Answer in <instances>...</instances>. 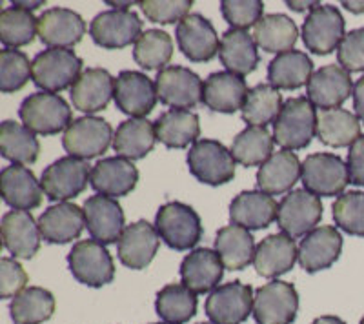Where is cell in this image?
<instances>
[{
	"mask_svg": "<svg viewBox=\"0 0 364 324\" xmlns=\"http://www.w3.org/2000/svg\"><path fill=\"white\" fill-rule=\"evenodd\" d=\"M13 6H17V8H22V9H28V11H33V9L44 6V2H42V0H37V2H13Z\"/></svg>",
	"mask_w": 364,
	"mask_h": 324,
	"instance_id": "obj_57",
	"label": "cell"
},
{
	"mask_svg": "<svg viewBox=\"0 0 364 324\" xmlns=\"http://www.w3.org/2000/svg\"><path fill=\"white\" fill-rule=\"evenodd\" d=\"M321 2H288L291 9H297V11H302V9H314L315 6H318Z\"/></svg>",
	"mask_w": 364,
	"mask_h": 324,
	"instance_id": "obj_56",
	"label": "cell"
},
{
	"mask_svg": "<svg viewBox=\"0 0 364 324\" xmlns=\"http://www.w3.org/2000/svg\"><path fill=\"white\" fill-rule=\"evenodd\" d=\"M253 288L233 281L211 291L204 310L213 324H242L253 313Z\"/></svg>",
	"mask_w": 364,
	"mask_h": 324,
	"instance_id": "obj_11",
	"label": "cell"
},
{
	"mask_svg": "<svg viewBox=\"0 0 364 324\" xmlns=\"http://www.w3.org/2000/svg\"><path fill=\"white\" fill-rule=\"evenodd\" d=\"M159 237L177 252H186L203 239V222L199 213L184 202H168L155 217Z\"/></svg>",
	"mask_w": 364,
	"mask_h": 324,
	"instance_id": "obj_2",
	"label": "cell"
},
{
	"mask_svg": "<svg viewBox=\"0 0 364 324\" xmlns=\"http://www.w3.org/2000/svg\"><path fill=\"white\" fill-rule=\"evenodd\" d=\"M159 100L171 109H190L203 102L204 82L184 66H168L155 79Z\"/></svg>",
	"mask_w": 364,
	"mask_h": 324,
	"instance_id": "obj_13",
	"label": "cell"
},
{
	"mask_svg": "<svg viewBox=\"0 0 364 324\" xmlns=\"http://www.w3.org/2000/svg\"><path fill=\"white\" fill-rule=\"evenodd\" d=\"M348 171L350 180L357 186H364V135H360L348 151Z\"/></svg>",
	"mask_w": 364,
	"mask_h": 324,
	"instance_id": "obj_53",
	"label": "cell"
},
{
	"mask_svg": "<svg viewBox=\"0 0 364 324\" xmlns=\"http://www.w3.org/2000/svg\"><path fill=\"white\" fill-rule=\"evenodd\" d=\"M73 277L90 288H102L115 277V262L102 242L95 239L79 241L68 254Z\"/></svg>",
	"mask_w": 364,
	"mask_h": 324,
	"instance_id": "obj_6",
	"label": "cell"
},
{
	"mask_svg": "<svg viewBox=\"0 0 364 324\" xmlns=\"http://www.w3.org/2000/svg\"><path fill=\"white\" fill-rule=\"evenodd\" d=\"M0 193L13 210H33L42 204L46 195L35 173L21 164H13L0 173Z\"/></svg>",
	"mask_w": 364,
	"mask_h": 324,
	"instance_id": "obj_25",
	"label": "cell"
},
{
	"mask_svg": "<svg viewBox=\"0 0 364 324\" xmlns=\"http://www.w3.org/2000/svg\"><path fill=\"white\" fill-rule=\"evenodd\" d=\"M70 95L73 106L80 112H102L115 95V79L104 68H87L73 84Z\"/></svg>",
	"mask_w": 364,
	"mask_h": 324,
	"instance_id": "obj_23",
	"label": "cell"
},
{
	"mask_svg": "<svg viewBox=\"0 0 364 324\" xmlns=\"http://www.w3.org/2000/svg\"><path fill=\"white\" fill-rule=\"evenodd\" d=\"M9 313L15 324H42L55 313V297L50 290L29 286L11 301Z\"/></svg>",
	"mask_w": 364,
	"mask_h": 324,
	"instance_id": "obj_41",
	"label": "cell"
},
{
	"mask_svg": "<svg viewBox=\"0 0 364 324\" xmlns=\"http://www.w3.org/2000/svg\"><path fill=\"white\" fill-rule=\"evenodd\" d=\"M215 252L228 270H245L255 257V241L250 230L239 225L224 226L217 232Z\"/></svg>",
	"mask_w": 364,
	"mask_h": 324,
	"instance_id": "obj_36",
	"label": "cell"
},
{
	"mask_svg": "<svg viewBox=\"0 0 364 324\" xmlns=\"http://www.w3.org/2000/svg\"><path fill=\"white\" fill-rule=\"evenodd\" d=\"M337 60L348 73L364 71V28L353 29L344 35L337 48Z\"/></svg>",
	"mask_w": 364,
	"mask_h": 324,
	"instance_id": "obj_51",
	"label": "cell"
},
{
	"mask_svg": "<svg viewBox=\"0 0 364 324\" xmlns=\"http://www.w3.org/2000/svg\"><path fill=\"white\" fill-rule=\"evenodd\" d=\"M333 220L343 232L364 237V193L346 191L333 204Z\"/></svg>",
	"mask_w": 364,
	"mask_h": 324,
	"instance_id": "obj_48",
	"label": "cell"
},
{
	"mask_svg": "<svg viewBox=\"0 0 364 324\" xmlns=\"http://www.w3.org/2000/svg\"><path fill=\"white\" fill-rule=\"evenodd\" d=\"M139 183V170L132 161L122 157H109L97 162L91 170V188L100 195L119 199L135 190Z\"/></svg>",
	"mask_w": 364,
	"mask_h": 324,
	"instance_id": "obj_24",
	"label": "cell"
},
{
	"mask_svg": "<svg viewBox=\"0 0 364 324\" xmlns=\"http://www.w3.org/2000/svg\"><path fill=\"white\" fill-rule=\"evenodd\" d=\"M317 137V112L308 97L288 99L273 122V139L282 150H304Z\"/></svg>",
	"mask_w": 364,
	"mask_h": 324,
	"instance_id": "obj_1",
	"label": "cell"
},
{
	"mask_svg": "<svg viewBox=\"0 0 364 324\" xmlns=\"http://www.w3.org/2000/svg\"><path fill=\"white\" fill-rule=\"evenodd\" d=\"M90 35L97 46L104 50H122L141 38L142 21L129 9H109L91 21Z\"/></svg>",
	"mask_w": 364,
	"mask_h": 324,
	"instance_id": "obj_14",
	"label": "cell"
},
{
	"mask_svg": "<svg viewBox=\"0 0 364 324\" xmlns=\"http://www.w3.org/2000/svg\"><path fill=\"white\" fill-rule=\"evenodd\" d=\"M199 324H210V323H199Z\"/></svg>",
	"mask_w": 364,
	"mask_h": 324,
	"instance_id": "obj_62",
	"label": "cell"
},
{
	"mask_svg": "<svg viewBox=\"0 0 364 324\" xmlns=\"http://www.w3.org/2000/svg\"><path fill=\"white\" fill-rule=\"evenodd\" d=\"M157 142L155 124L148 119H128L117 128L113 137V150L117 157L126 161H141L149 151L154 150Z\"/></svg>",
	"mask_w": 364,
	"mask_h": 324,
	"instance_id": "obj_35",
	"label": "cell"
},
{
	"mask_svg": "<svg viewBox=\"0 0 364 324\" xmlns=\"http://www.w3.org/2000/svg\"><path fill=\"white\" fill-rule=\"evenodd\" d=\"M38 35V18L28 9L6 8L0 13V40L6 50H17V48L28 46Z\"/></svg>",
	"mask_w": 364,
	"mask_h": 324,
	"instance_id": "obj_45",
	"label": "cell"
},
{
	"mask_svg": "<svg viewBox=\"0 0 364 324\" xmlns=\"http://www.w3.org/2000/svg\"><path fill=\"white\" fill-rule=\"evenodd\" d=\"M224 275V264L217 252L197 248L184 257L181 264L182 284L193 293H208L219 288Z\"/></svg>",
	"mask_w": 364,
	"mask_h": 324,
	"instance_id": "obj_28",
	"label": "cell"
},
{
	"mask_svg": "<svg viewBox=\"0 0 364 324\" xmlns=\"http://www.w3.org/2000/svg\"><path fill=\"white\" fill-rule=\"evenodd\" d=\"M220 63L230 73L245 77L259 66V51L253 35L245 29H228L220 38Z\"/></svg>",
	"mask_w": 364,
	"mask_h": 324,
	"instance_id": "obj_33",
	"label": "cell"
},
{
	"mask_svg": "<svg viewBox=\"0 0 364 324\" xmlns=\"http://www.w3.org/2000/svg\"><path fill=\"white\" fill-rule=\"evenodd\" d=\"M28 274L15 259L4 257L0 261V297L15 299L26 290Z\"/></svg>",
	"mask_w": 364,
	"mask_h": 324,
	"instance_id": "obj_52",
	"label": "cell"
},
{
	"mask_svg": "<svg viewBox=\"0 0 364 324\" xmlns=\"http://www.w3.org/2000/svg\"><path fill=\"white\" fill-rule=\"evenodd\" d=\"M91 170L93 168H90L86 161L68 155L46 168L41 186L50 200L66 202L86 190L87 183H91Z\"/></svg>",
	"mask_w": 364,
	"mask_h": 324,
	"instance_id": "obj_8",
	"label": "cell"
},
{
	"mask_svg": "<svg viewBox=\"0 0 364 324\" xmlns=\"http://www.w3.org/2000/svg\"><path fill=\"white\" fill-rule=\"evenodd\" d=\"M343 252V237L336 226H321L310 232L299 244V264L308 274L326 270L336 264Z\"/></svg>",
	"mask_w": 364,
	"mask_h": 324,
	"instance_id": "obj_20",
	"label": "cell"
},
{
	"mask_svg": "<svg viewBox=\"0 0 364 324\" xmlns=\"http://www.w3.org/2000/svg\"><path fill=\"white\" fill-rule=\"evenodd\" d=\"M360 324H364V317H363V319H360Z\"/></svg>",
	"mask_w": 364,
	"mask_h": 324,
	"instance_id": "obj_60",
	"label": "cell"
},
{
	"mask_svg": "<svg viewBox=\"0 0 364 324\" xmlns=\"http://www.w3.org/2000/svg\"><path fill=\"white\" fill-rule=\"evenodd\" d=\"M173 57V40L166 31L148 29L135 42L133 58L144 70H164Z\"/></svg>",
	"mask_w": 364,
	"mask_h": 324,
	"instance_id": "obj_46",
	"label": "cell"
},
{
	"mask_svg": "<svg viewBox=\"0 0 364 324\" xmlns=\"http://www.w3.org/2000/svg\"><path fill=\"white\" fill-rule=\"evenodd\" d=\"M302 184L304 190L317 197L343 195L350 180L348 164L333 153L308 155L302 162Z\"/></svg>",
	"mask_w": 364,
	"mask_h": 324,
	"instance_id": "obj_7",
	"label": "cell"
},
{
	"mask_svg": "<svg viewBox=\"0 0 364 324\" xmlns=\"http://www.w3.org/2000/svg\"><path fill=\"white\" fill-rule=\"evenodd\" d=\"M306 95L315 108L336 109L353 95L352 77L341 66L330 64L317 70L306 86Z\"/></svg>",
	"mask_w": 364,
	"mask_h": 324,
	"instance_id": "obj_19",
	"label": "cell"
},
{
	"mask_svg": "<svg viewBox=\"0 0 364 324\" xmlns=\"http://www.w3.org/2000/svg\"><path fill=\"white\" fill-rule=\"evenodd\" d=\"M84 217L91 239L102 244L119 242L124 232V212L115 199L106 195L90 197L84 202Z\"/></svg>",
	"mask_w": 364,
	"mask_h": 324,
	"instance_id": "obj_21",
	"label": "cell"
},
{
	"mask_svg": "<svg viewBox=\"0 0 364 324\" xmlns=\"http://www.w3.org/2000/svg\"><path fill=\"white\" fill-rule=\"evenodd\" d=\"M139 6L149 22L175 24L190 15L193 2L191 0H144V2H139Z\"/></svg>",
	"mask_w": 364,
	"mask_h": 324,
	"instance_id": "obj_50",
	"label": "cell"
},
{
	"mask_svg": "<svg viewBox=\"0 0 364 324\" xmlns=\"http://www.w3.org/2000/svg\"><path fill=\"white\" fill-rule=\"evenodd\" d=\"M253 38H255L257 46L268 53L281 55L294 50L299 38V29L288 15L272 13V15H264L257 22L255 29H253Z\"/></svg>",
	"mask_w": 364,
	"mask_h": 324,
	"instance_id": "obj_38",
	"label": "cell"
},
{
	"mask_svg": "<svg viewBox=\"0 0 364 324\" xmlns=\"http://www.w3.org/2000/svg\"><path fill=\"white\" fill-rule=\"evenodd\" d=\"M314 75V63L304 51H286L277 55L268 66V80L277 90H299L308 86Z\"/></svg>",
	"mask_w": 364,
	"mask_h": 324,
	"instance_id": "obj_37",
	"label": "cell"
},
{
	"mask_svg": "<svg viewBox=\"0 0 364 324\" xmlns=\"http://www.w3.org/2000/svg\"><path fill=\"white\" fill-rule=\"evenodd\" d=\"M246 80L230 71H217L204 80L203 102L211 112L235 113L242 109L248 97Z\"/></svg>",
	"mask_w": 364,
	"mask_h": 324,
	"instance_id": "obj_30",
	"label": "cell"
},
{
	"mask_svg": "<svg viewBox=\"0 0 364 324\" xmlns=\"http://www.w3.org/2000/svg\"><path fill=\"white\" fill-rule=\"evenodd\" d=\"M86 29V22L73 9L51 8L38 17V38L50 50H71L82 40Z\"/></svg>",
	"mask_w": 364,
	"mask_h": 324,
	"instance_id": "obj_18",
	"label": "cell"
},
{
	"mask_svg": "<svg viewBox=\"0 0 364 324\" xmlns=\"http://www.w3.org/2000/svg\"><path fill=\"white\" fill-rule=\"evenodd\" d=\"M344 8L350 9V11H353V13H363L364 2H344Z\"/></svg>",
	"mask_w": 364,
	"mask_h": 324,
	"instance_id": "obj_58",
	"label": "cell"
},
{
	"mask_svg": "<svg viewBox=\"0 0 364 324\" xmlns=\"http://www.w3.org/2000/svg\"><path fill=\"white\" fill-rule=\"evenodd\" d=\"M323 219V202L308 190H294L279 204L277 225L291 239L306 237Z\"/></svg>",
	"mask_w": 364,
	"mask_h": 324,
	"instance_id": "obj_10",
	"label": "cell"
},
{
	"mask_svg": "<svg viewBox=\"0 0 364 324\" xmlns=\"http://www.w3.org/2000/svg\"><path fill=\"white\" fill-rule=\"evenodd\" d=\"M317 137L331 148H346L360 137V121L348 109H321L317 113Z\"/></svg>",
	"mask_w": 364,
	"mask_h": 324,
	"instance_id": "obj_39",
	"label": "cell"
},
{
	"mask_svg": "<svg viewBox=\"0 0 364 324\" xmlns=\"http://www.w3.org/2000/svg\"><path fill=\"white\" fill-rule=\"evenodd\" d=\"M29 77H33V73L28 55L18 50L0 51V92H21L29 82Z\"/></svg>",
	"mask_w": 364,
	"mask_h": 324,
	"instance_id": "obj_47",
	"label": "cell"
},
{
	"mask_svg": "<svg viewBox=\"0 0 364 324\" xmlns=\"http://www.w3.org/2000/svg\"><path fill=\"white\" fill-rule=\"evenodd\" d=\"M177 44L191 63H210L220 50L219 35L208 18L199 13L188 15L177 26Z\"/></svg>",
	"mask_w": 364,
	"mask_h": 324,
	"instance_id": "obj_17",
	"label": "cell"
},
{
	"mask_svg": "<svg viewBox=\"0 0 364 324\" xmlns=\"http://www.w3.org/2000/svg\"><path fill=\"white\" fill-rule=\"evenodd\" d=\"M311 324H346V323L336 315H323V317H317Z\"/></svg>",
	"mask_w": 364,
	"mask_h": 324,
	"instance_id": "obj_55",
	"label": "cell"
},
{
	"mask_svg": "<svg viewBox=\"0 0 364 324\" xmlns=\"http://www.w3.org/2000/svg\"><path fill=\"white\" fill-rule=\"evenodd\" d=\"M113 128L100 117H80L75 119L64 131L63 146L71 157L90 161L108 150L113 144Z\"/></svg>",
	"mask_w": 364,
	"mask_h": 324,
	"instance_id": "obj_9",
	"label": "cell"
},
{
	"mask_svg": "<svg viewBox=\"0 0 364 324\" xmlns=\"http://www.w3.org/2000/svg\"><path fill=\"white\" fill-rule=\"evenodd\" d=\"M22 124L33 134L57 135L58 131H66L71 124V108L66 100L57 93H33L26 97L18 109Z\"/></svg>",
	"mask_w": 364,
	"mask_h": 324,
	"instance_id": "obj_4",
	"label": "cell"
},
{
	"mask_svg": "<svg viewBox=\"0 0 364 324\" xmlns=\"http://www.w3.org/2000/svg\"><path fill=\"white\" fill-rule=\"evenodd\" d=\"M353 108H355L357 119L364 122V77H360L353 86Z\"/></svg>",
	"mask_w": 364,
	"mask_h": 324,
	"instance_id": "obj_54",
	"label": "cell"
},
{
	"mask_svg": "<svg viewBox=\"0 0 364 324\" xmlns=\"http://www.w3.org/2000/svg\"><path fill=\"white\" fill-rule=\"evenodd\" d=\"M37 222L44 241L51 244H66L80 237L86 226V217L84 208H79L77 204L58 202L46 210Z\"/></svg>",
	"mask_w": 364,
	"mask_h": 324,
	"instance_id": "obj_27",
	"label": "cell"
},
{
	"mask_svg": "<svg viewBox=\"0 0 364 324\" xmlns=\"http://www.w3.org/2000/svg\"><path fill=\"white\" fill-rule=\"evenodd\" d=\"M188 168L195 179L220 186L235 177V158L226 146L213 139H200L188 151Z\"/></svg>",
	"mask_w": 364,
	"mask_h": 324,
	"instance_id": "obj_5",
	"label": "cell"
},
{
	"mask_svg": "<svg viewBox=\"0 0 364 324\" xmlns=\"http://www.w3.org/2000/svg\"><path fill=\"white\" fill-rule=\"evenodd\" d=\"M273 142L275 139L269 135L266 128L248 126L237 135L230 151H232L235 162L242 166H262L273 155Z\"/></svg>",
	"mask_w": 364,
	"mask_h": 324,
	"instance_id": "obj_44",
	"label": "cell"
},
{
	"mask_svg": "<svg viewBox=\"0 0 364 324\" xmlns=\"http://www.w3.org/2000/svg\"><path fill=\"white\" fill-rule=\"evenodd\" d=\"M155 310L168 324H184L197 313V293L184 284H168L157 293Z\"/></svg>",
	"mask_w": 364,
	"mask_h": 324,
	"instance_id": "obj_43",
	"label": "cell"
},
{
	"mask_svg": "<svg viewBox=\"0 0 364 324\" xmlns=\"http://www.w3.org/2000/svg\"><path fill=\"white\" fill-rule=\"evenodd\" d=\"M41 237L38 222L29 212L11 210L2 217V242L13 257H35L41 248Z\"/></svg>",
	"mask_w": 364,
	"mask_h": 324,
	"instance_id": "obj_29",
	"label": "cell"
},
{
	"mask_svg": "<svg viewBox=\"0 0 364 324\" xmlns=\"http://www.w3.org/2000/svg\"><path fill=\"white\" fill-rule=\"evenodd\" d=\"M159 244H161V237L155 226L146 220H136L133 225L126 226L117 242L120 262L132 270H142L154 261Z\"/></svg>",
	"mask_w": 364,
	"mask_h": 324,
	"instance_id": "obj_22",
	"label": "cell"
},
{
	"mask_svg": "<svg viewBox=\"0 0 364 324\" xmlns=\"http://www.w3.org/2000/svg\"><path fill=\"white\" fill-rule=\"evenodd\" d=\"M0 153L13 164H33L41 153V144L31 129L15 121H4L0 126Z\"/></svg>",
	"mask_w": 364,
	"mask_h": 324,
	"instance_id": "obj_40",
	"label": "cell"
},
{
	"mask_svg": "<svg viewBox=\"0 0 364 324\" xmlns=\"http://www.w3.org/2000/svg\"><path fill=\"white\" fill-rule=\"evenodd\" d=\"M33 82L42 92L60 93L73 84L82 75V60L73 50H44L38 53L31 63Z\"/></svg>",
	"mask_w": 364,
	"mask_h": 324,
	"instance_id": "obj_3",
	"label": "cell"
},
{
	"mask_svg": "<svg viewBox=\"0 0 364 324\" xmlns=\"http://www.w3.org/2000/svg\"><path fill=\"white\" fill-rule=\"evenodd\" d=\"M115 104L122 113L132 119H146L154 112L159 95L155 82L141 71H120L115 79Z\"/></svg>",
	"mask_w": 364,
	"mask_h": 324,
	"instance_id": "obj_16",
	"label": "cell"
},
{
	"mask_svg": "<svg viewBox=\"0 0 364 324\" xmlns=\"http://www.w3.org/2000/svg\"><path fill=\"white\" fill-rule=\"evenodd\" d=\"M282 106L284 102L277 87H273L272 84H259L248 92L245 106L240 109L242 121L248 122L250 126L266 128L277 121Z\"/></svg>",
	"mask_w": 364,
	"mask_h": 324,
	"instance_id": "obj_42",
	"label": "cell"
},
{
	"mask_svg": "<svg viewBox=\"0 0 364 324\" xmlns=\"http://www.w3.org/2000/svg\"><path fill=\"white\" fill-rule=\"evenodd\" d=\"M344 38V18L336 6L318 4L302 24V42L315 55H328Z\"/></svg>",
	"mask_w": 364,
	"mask_h": 324,
	"instance_id": "obj_15",
	"label": "cell"
},
{
	"mask_svg": "<svg viewBox=\"0 0 364 324\" xmlns=\"http://www.w3.org/2000/svg\"><path fill=\"white\" fill-rule=\"evenodd\" d=\"M299 296L294 284L272 281L257 290L253 319L257 324H291L297 319Z\"/></svg>",
	"mask_w": 364,
	"mask_h": 324,
	"instance_id": "obj_12",
	"label": "cell"
},
{
	"mask_svg": "<svg viewBox=\"0 0 364 324\" xmlns=\"http://www.w3.org/2000/svg\"><path fill=\"white\" fill-rule=\"evenodd\" d=\"M220 11L228 24L233 29H245L257 26L264 15V2L261 0H223Z\"/></svg>",
	"mask_w": 364,
	"mask_h": 324,
	"instance_id": "obj_49",
	"label": "cell"
},
{
	"mask_svg": "<svg viewBox=\"0 0 364 324\" xmlns=\"http://www.w3.org/2000/svg\"><path fill=\"white\" fill-rule=\"evenodd\" d=\"M279 204L264 191H242L230 204L232 225H239L246 230L268 228L277 220Z\"/></svg>",
	"mask_w": 364,
	"mask_h": 324,
	"instance_id": "obj_31",
	"label": "cell"
},
{
	"mask_svg": "<svg viewBox=\"0 0 364 324\" xmlns=\"http://www.w3.org/2000/svg\"><path fill=\"white\" fill-rule=\"evenodd\" d=\"M302 175V164L294 151L282 150L273 153L257 171L259 191L268 195H282L291 191Z\"/></svg>",
	"mask_w": 364,
	"mask_h": 324,
	"instance_id": "obj_32",
	"label": "cell"
},
{
	"mask_svg": "<svg viewBox=\"0 0 364 324\" xmlns=\"http://www.w3.org/2000/svg\"><path fill=\"white\" fill-rule=\"evenodd\" d=\"M155 324H168V323H155Z\"/></svg>",
	"mask_w": 364,
	"mask_h": 324,
	"instance_id": "obj_61",
	"label": "cell"
},
{
	"mask_svg": "<svg viewBox=\"0 0 364 324\" xmlns=\"http://www.w3.org/2000/svg\"><path fill=\"white\" fill-rule=\"evenodd\" d=\"M295 261H299V248L294 239L286 233H273L257 244L253 266L262 277L275 279L288 274Z\"/></svg>",
	"mask_w": 364,
	"mask_h": 324,
	"instance_id": "obj_26",
	"label": "cell"
},
{
	"mask_svg": "<svg viewBox=\"0 0 364 324\" xmlns=\"http://www.w3.org/2000/svg\"><path fill=\"white\" fill-rule=\"evenodd\" d=\"M155 131L166 148L182 150L199 141V117L190 109H168L155 121Z\"/></svg>",
	"mask_w": 364,
	"mask_h": 324,
	"instance_id": "obj_34",
	"label": "cell"
},
{
	"mask_svg": "<svg viewBox=\"0 0 364 324\" xmlns=\"http://www.w3.org/2000/svg\"><path fill=\"white\" fill-rule=\"evenodd\" d=\"M109 6H113V9H122V11H128V6H133V2H108Z\"/></svg>",
	"mask_w": 364,
	"mask_h": 324,
	"instance_id": "obj_59",
	"label": "cell"
}]
</instances>
